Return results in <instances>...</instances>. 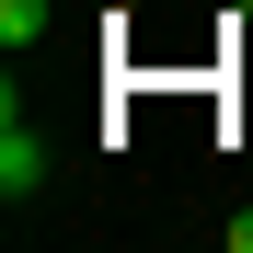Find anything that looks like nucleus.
Segmentation results:
<instances>
[{"mask_svg": "<svg viewBox=\"0 0 253 253\" xmlns=\"http://www.w3.org/2000/svg\"><path fill=\"white\" fill-rule=\"evenodd\" d=\"M230 253H253V207H242V219H230Z\"/></svg>", "mask_w": 253, "mask_h": 253, "instance_id": "3", "label": "nucleus"}, {"mask_svg": "<svg viewBox=\"0 0 253 253\" xmlns=\"http://www.w3.org/2000/svg\"><path fill=\"white\" fill-rule=\"evenodd\" d=\"M35 35H46V0H0V46H12V58H23V46H35Z\"/></svg>", "mask_w": 253, "mask_h": 253, "instance_id": "2", "label": "nucleus"}, {"mask_svg": "<svg viewBox=\"0 0 253 253\" xmlns=\"http://www.w3.org/2000/svg\"><path fill=\"white\" fill-rule=\"evenodd\" d=\"M35 184H46V138H35V126H23V104H0V196H35Z\"/></svg>", "mask_w": 253, "mask_h": 253, "instance_id": "1", "label": "nucleus"}]
</instances>
